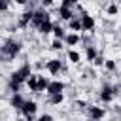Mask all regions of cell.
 Returning a JSON list of instances; mask_svg holds the SVG:
<instances>
[{
	"instance_id": "cell-28",
	"label": "cell",
	"mask_w": 121,
	"mask_h": 121,
	"mask_svg": "<svg viewBox=\"0 0 121 121\" xmlns=\"http://www.w3.org/2000/svg\"><path fill=\"white\" fill-rule=\"evenodd\" d=\"M93 62H95V64H96V66H100V64H104V59H102V57H100V55H96V59H95V60H93Z\"/></svg>"
},
{
	"instance_id": "cell-23",
	"label": "cell",
	"mask_w": 121,
	"mask_h": 121,
	"mask_svg": "<svg viewBox=\"0 0 121 121\" xmlns=\"http://www.w3.org/2000/svg\"><path fill=\"white\" fill-rule=\"evenodd\" d=\"M51 49H55V51H60V49H62V40L55 38V40L51 42Z\"/></svg>"
},
{
	"instance_id": "cell-5",
	"label": "cell",
	"mask_w": 121,
	"mask_h": 121,
	"mask_svg": "<svg viewBox=\"0 0 121 121\" xmlns=\"http://www.w3.org/2000/svg\"><path fill=\"white\" fill-rule=\"evenodd\" d=\"M79 21H81V30H85V32H91L93 28H95V19H93V15H89V13H81L79 15Z\"/></svg>"
},
{
	"instance_id": "cell-22",
	"label": "cell",
	"mask_w": 121,
	"mask_h": 121,
	"mask_svg": "<svg viewBox=\"0 0 121 121\" xmlns=\"http://www.w3.org/2000/svg\"><path fill=\"white\" fill-rule=\"evenodd\" d=\"M21 85H23V83H17V81H13V79H9V83H8V87H9L11 93H19Z\"/></svg>"
},
{
	"instance_id": "cell-27",
	"label": "cell",
	"mask_w": 121,
	"mask_h": 121,
	"mask_svg": "<svg viewBox=\"0 0 121 121\" xmlns=\"http://www.w3.org/2000/svg\"><path fill=\"white\" fill-rule=\"evenodd\" d=\"M9 2L11 0H0V11H6L9 8Z\"/></svg>"
},
{
	"instance_id": "cell-16",
	"label": "cell",
	"mask_w": 121,
	"mask_h": 121,
	"mask_svg": "<svg viewBox=\"0 0 121 121\" xmlns=\"http://www.w3.org/2000/svg\"><path fill=\"white\" fill-rule=\"evenodd\" d=\"M36 30H38L40 34H49V32L53 30V23H51V19H49V21H43V23H42Z\"/></svg>"
},
{
	"instance_id": "cell-7",
	"label": "cell",
	"mask_w": 121,
	"mask_h": 121,
	"mask_svg": "<svg viewBox=\"0 0 121 121\" xmlns=\"http://www.w3.org/2000/svg\"><path fill=\"white\" fill-rule=\"evenodd\" d=\"M36 110H38V104H36L34 100H25V102H23V106H21V113H23L25 117L34 115V113H36Z\"/></svg>"
},
{
	"instance_id": "cell-17",
	"label": "cell",
	"mask_w": 121,
	"mask_h": 121,
	"mask_svg": "<svg viewBox=\"0 0 121 121\" xmlns=\"http://www.w3.org/2000/svg\"><path fill=\"white\" fill-rule=\"evenodd\" d=\"M26 85H28V89L30 91H34L36 93V87H38V74H30L28 78H26V81H25Z\"/></svg>"
},
{
	"instance_id": "cell-12",
	"label": "cell",
	"mask_w": 121,
	"mask_h": 121,
	"mask_svg": "<svg viewBox=\"0 0 121 121\" xmlns=\"http://www.w3.org/2000/svg\"><path fill=\"white\" fill-rule=\"evenodd\" d=\"M64 42H66V45H78L81 42V38H79L78 32H70V34L64 36Z\"/></svg>"
},
{
	"instance_id": "cell-3",
	"label": "cell",
	"mask_w": 121,
	"mask_h": 121,
	"mask_svg": "<svg viewBox=\"0 0 121 121\" xmlns=\"http://www.w3.org/2000/svg\"><path fill=\"white\" fill-rule=\"evenodd\" d=\"M119 93V85H102V89H100V100L102 102H112L113 98H115V95Z\"/></svg>"
},
{
	"instance_id": "cell-20",
	"label": "cell",
	"mask_w": 121,
	"mask_h": 121,
	"mask_svg": "<svg viewBox=\"0 0 121 121\" xmlns=\"http://www.w3.org/2000/svg\"><path fill=\"white\" fill-rule=\"evenodd\" d=\"M53 34H55V38H59V40H62L64 36H66V30L60 26V25H53V30H51Z\"/></svg>"
},
{
	"instance_id": "cell-18",
	"label": "cell",
	"mask_w": 121,
	"mask_h": 121,
	"mask_svg": "<svg viewBox=\"0 0 121 121\" xmlns=\"http://www.w3.org/2000/svg\"><path fill=\"white\" fill-rule=\"evenodd\" d=\"M47 83H49V79H47L45 76H40V74H38V87H36V93H43V91L47 89Z\"/></svg>"
},
{
	"instance_id": "cell-9",
	"label": "cell",
	"mask_w": 121,
	"mask_h": 121,
	"mask_svg": "<svg viewBox=\"0 0 121 121\" xmlns=\"http://www.w3.org/2000/svg\"><path fill=\"white\" fill-rule=\"evenodd\" d=\"M45 91H47V95H51V93H62V91H64V83H62V81H59V79L49 81Z\"/></svg>"
},
{
	"instance_id": "cell-25",
	"label": "cell",
	"mask_w": 121,
	"mask_h": 121,
	"mask_svg": "<svg viewBox=\"0 0 121 121\" xmlns=\"http://www.w3.org/2000/svg\"><path fill=\"white\" fill-rule=\"evenodd\" d=\"M104 66H106V70H110V72H115V68H117V64H115L113 60H106Z\"/></svg>"
},
{
	"instance_id": "cell-6",
	"label": "cell",
	"mask_w": 121,
	"mask_h": 121,
	"mask_svg": "<svg viewBox=\"0 0 121 121\" xmlns=\"http://www.w3.org/2000/svg\"><path fill=\"white\" fill-rule=\"evenodd\" d=\"M45 70L49 72V74H59L60 70H64V66H62V62H60V59H49L47 62H45Z\"/></svg>"
},
{
	"instance_id": "cell-19",
	"label": "cell",
	"mask_w": 121,
	"mask_h": 121,
	"mask_svg": "<svg viewBox=\"0 0 121 121\" xmlns=\"http://www.w3.org/2000/svg\"><path fill=\"white\" fill-rule=\"evenodd\" d=\"M87 49H85V57H87V60L91 62V60H95L96 59V55H98V51H96V47H93V45H85Z\"/></svg>"
},
{
	"instance_id": "cell-21",
	"label": "cell",
	"mask_w": 121,
	"mask_h": 121,
	"mask_svg": "<svg viewBox=\"0 0 121 121\" xmlns=\"http://www.w3.org/2000/svg\"><path fill=\"white\" fill-rule=\"evenodd\" d=\"M79 59H81V55H79L78 51H74V49H70V51H68V60H70V62L78 64V62H79Z\"/></svg>"
},
{
	"instance_id": "cell-29",
	"label": "cell",
	"mask_w": 121,
	"mask_h": 121,
	"mask_svg": "<svg viewBox=\"0 0 121 121\" xmlns=\"http://www.w3.org/2000/svg\"><path fill=\"white\" fill-rule=\"evenodd\" d=\"M53 6V0H42V8H51Z\"/></svg>"
},
{
	"instance_id": "cell-14",
	"label": "cell",
	"mask_w": 121,
	"mask_h": 121,
	"mask_svg": "<svg viewBox=\"0 0 121 121\" xmlns=\"http://www.w3.org/2000/svg\"><path fill=\"white\" fill-rule=\"evenodd\" d=\"M23 102H25V98L19 95V93H13V96H11V100H9V104L15 108V110H21V106H23Z\"/></svg>"
},
{
	"instance_id": "cell-26",
	"label": "cell",
	"mask_w": 121,
	"mask_h": 121,
	"mask_svg": "<svg viewBox=\"0 0 121 121\" xmlns=\"http://www.w3.org/2000/svg\"><path fill=\"white\" fill-rule=\"evenodd\" d=\"M38 121H53V115H51V113H42V115L38 117Z\"/></svg>"
},
{
	"instance_id": "cell-4",
	"label": "cell",
	"mask_w": 121,
	"mask_h": 121,
	"mask_svg": "<svg viewBox=\"0 0 121 121\" xmlns=\"http://www.w3.org/2000/svg\"><path fill=\"white\" fill-rule=\"evenodd\" d=\"M43 21H49V13H47V9H45V8H36V9H34V15H32V23H30V25H32L34 28H38Z\"/></svg>"
},
{
	"instance_id": "cell-2",
	"label": "cell",
	"mask_w": 121,
	"mask_h": 121,
	"mask_svg": "<svg viewBox=\"0 0 121 121\" xmlns=\"http://www.w3.org/2000/svg\"><path fill=\"white\" fill-rule=\"evenodd\" d=\"M32 74V68H30V64H23L21 68H17L15 72H11V78L9 79H13V81H17V83H25L26 81V78Z\"/></svg>"
},
{
	"instance_id": "cell-32",
	"label": "cell",
	"mask_w": 121,
	"mask_h": 121,
	"mask_svg": "<svg viewBox=\"0 0 121 121\" xmlns=\"http://www.w3.org/2000/svg\"><path fill=\"white\" fill-rule=\"evenodd\" d=\"M0 121H2V117H0Z\"/></svg>"
},
{
	"instance_id": "cell-11",
	"label": "cell",
	"mask_w": 121,
	"mask_h": 121,
	"mask_svg": "<svg viewBox=\"0 0 121 121\" xmlns=\"http://www.w3.org/2000/svg\"><path fill=\"white\" fill-rule=\"evenodd\" d=\"M59 17H60V19H64V21H70V19L74 17V11H72V8L60 6V8H59Z\"/></svg>"
},
{
	"instance_id": "cell-31",
	"label": "cell",
	"mask_w": 121,
	"mask_h": 121,
	"mask_svg": "<svg viewBox=\"0 0 121 121\" xmlns=\"http://www.w3.org/2000/svg\"><path fill=\"white\" fill-rule=\"evenodd\" d=\"M89 121H95V119H89Z\"/></svg>"
},
{
	"instance_id": "cell-24",
	"label": "cell",
	"mask_w": 121,
	"mask_h": 121,
	"mask_svg": "<svg viewBox=\"0 0 121 121\" xmlns=\"http://www.w3.org/2000/svg\"><path fill=\"white\" fill-rule=\"evenodd\" d=\"M117 11H119V8H117L115 4H110V6L106 8V13H108V15H115Z\"/></svg>"
},
{
	"instance_id": "cell-1",
	"label": "cell",
	"mask_w": 121,
	"mask_h": 121,
	"mask_svg": "<svg viewBox=\"0 0 121 121\" xmlns=\"http://www.w3.org/2000/svg\"><path fill=\"white\" fill-rule=\"evenodd\" d=\"M21 51V43L15 38H8L4 42V45H0V59L4 62H11Z\"/></svg>"
},
{
	"instance_id": "cell-15",
	"label": "cell",
	"mask_w": 121,
	"mask_h": 121,
	"mask_svg": "<svg viewBox=\"0 0 121 121\" xmlns=\"http://www.w3.org/2000/svg\"><path fill=\"white\" fill-rule=\"evenodd\" d=\"M68 26H70V30H72V32H79V30H81V21H79V17H76V15H74V17L68 21Z\"/></svg>"
},
{
	"instance_id": "cell-8",
	"label": "cell",
	"mask_w": 121,
	"mask_h": 121,
	"mask_svg": "<svg viewBox=\"0 0 121 121\" xmlns=\"http://www.w3.org/2000/svg\"><path fill=\"white\" fill-rule=\"evenodd\" d=\"M87 113H89V119L100 121V119L106 115V110L100 108V106H89V108H87Z\"/></svg>"
},
{
	"instance_id": "cell-13",
	"label": "cell",
	"mask_w": 121,
	"mask_h": 121,
	"mask_svg": "<svg viewBox=\"0 0 121 121\" xmlns=\"http://www.w3.org/2000/svg\"><path fill=\"white\" fill-rule=\"evenodd\" d=\"M62 100H64V95H62V93H51V95H47V102L53 104V106L60 104Z\"/></svg>"
},
{
	"instance_id": "cell-30",
	"label": "cell",
	"mask_w": 121,
	"mask_h": 121,
	"mask_svg": "<svg viewBox=\"0 0 121 121\" xmlns=\"http://www.w3.org/2000/svg\"><path fill=\"white\" fill-rule=\"evenodd\" d=\"M17 4H21V6H25V4H28V0H15Z\"/></svg>"
},
{
	"instance_id": "cell-10",
	"label": "cell",
	"mask_w": 121,
	"mask_h": 121,
	"mask_svg": "<svg viewBox=\"0 0 121 121\" xmlns=\"http://www.w3.org/2000/svg\"><path fill=\"white\" fill-rule=\"evenodd\" d=\"M32 15H34V9H28V11L21 13V19H19V26H21V28H26V26L32 23Z\"/></svg>"
}]
</instances>
